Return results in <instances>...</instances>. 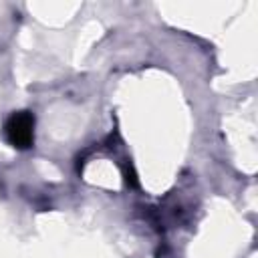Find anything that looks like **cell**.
<instances>
[{"mask_svg":"<svg viewBox=\"0 0 258 258\" xmlns=\"http://www.w3.org/2000/svg\"><path fill=\"white\" fill-rule=\"evenodd\" d=\"M4 135L12 147L28 149L34 141V115L30 111H18L10 115L4 125Z\"/></svg>","mask_w":258,"mask_h":258,"instance_id":"6da1fadb","label":"cell"}]
</instances>
